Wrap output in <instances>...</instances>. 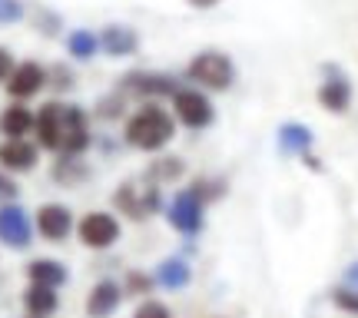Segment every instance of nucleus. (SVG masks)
Segmentation results:
<instances>
[{"label":"nucleus","mask_w":358,"mask_h":318,"mask_svg":"<svg viewBox=\"0 0 358 318\" xmlns=\"http://www.w3.org/2000/svg\"><path fill=\"white\" fill-rule=\"evenodd\" d=\"M120 219L113 212H87L77 222V236L87 249H110L120 239Z\"/></svg>","instance_id":"obj_8"},{"label":"nucleus","mask_w":358,"mask_h":318,"mask_svg":"<svg viewBox=\"0 0 358 318\" xmlns=\"http://www.w3.org/2000/svg\"><path fill=\"white\" fill-rule=\"evenodd\" d=\"M100 37V50L113 60H123V57H136L140 53V34L129 24H106L96 34Z\"/></svg>","instance_id":"obj_11"},{"label":"nucleus","mask_w":358,"mask_h":318,"mask_svg":"<svg viewBox=\"0 0 358 318\" xmlns=\"http://www.w3.org/2000/svg\"><path fill=\"white\" fill-rule=\"evenodd\" d=\"M34 133H37L40 146L57 156H83L90 150V143H93L87 113L64 100H50L40 106Z\"/></svg>","instance_id":"obj_1"},{"label":"nucleus","mask_w":358,"mask_h":318,"mask_svg":"<svg viewBox=\"0 0 358 318\" xmlns=\"http://www.w3.org/2000/svg\"><path fill=\"white\" fill-rule=\"evenodd\" d=\"M150 289H153V275H143V272L127 275V295H146Z\"/></svg>","instance_id":"obj_28"},{"label":"nucleus","mask_w":358,"mask_h":318,"mask_svg":"<svg viewBox=\"0 0 358 318\" xmlns=\"http://www.w3.org/2000/svg\"><path fill=\"white\" fill-rule=\"evenodd\" d=\"M173 116L176 123H182L186 129H209L216 123V106L206 96L203 89H182L179 87L173 96Z\"/></svg>","instance_id":"obj_5"},{"label":"nucleus","mask_w":358,"mask_h":318,"mask_svg":"<svg viewBox=\"0 0 358 318\" xmlns=\"http://www.w3.org/2000/svg\"><path fill=\"white\" fill-rule=\"evenodd\" d=\"M57 24H60V20H57L53 13H43V10H40V17H37V30H40V34H50V37H53V34L60 30Z\"/></svg>","instance_id":"obj_32"},{"label":"nucleus","mask_w":358,"mask_h":318,"mask_svg":"<svg viewBox=\"0 0 358 318\" xmlns=\"http://www.w3.org/2000/svg\"><path fill=\"white\" fill-rule=\"evenodd\" d=\"M30 318H34V315H30Z\"/></svg>","instance_id":"obj_35"},{"label":"nucleus","mask_w":358,"mask_h":318,"mask_svg":"<svg viewBox=\"0 0 358 318\" xmlns=\"http://www.w3.org/2000/svg\"><path fill=\"white\" fill-rule=\"evenodd\" d=\"M24 20V0H0V27Z\"/></svg>","instance_id":"obj_25"},{"label":"nucleus","mask_w":358,"mask_h":318,"mask_svg":"<svg viewBox=\"0 0 358 318\" xmlns=\"http://www.w3.org/2000/svg\"><path fill=\"white\" fill-rule=\"evenodd\" d=\"M176 136V116L156 106V103H143L136 113L127 120V129H123V140L127 146L140 150V153H159L166 150Z\"/></svg>","instance_id":"obj_2"},{"label":"nucleus","mask_w":358,"mask_h":318,"mask_svg":"<svg viewBox=\"0 0 358 318\" xmlns=\"http://www.w3.org/2000/svg\"><path fill=\"white\" fill-rule=\"evenodd\" d=\"M179 89V80L163 73V70H133L120 77V93L123 96H140V100H163Z\"/></svg>","instance_id":"obj_6"},{"label":"nucleus","mask_w":358,"mask_h":318,"mask_svg":"<svg viewBox=\"0 0 358 318\" xmlns=\"http://www.w3.org/2000/svg\"><path fill=\"white\" fill-rule=\"evenodd\" d=\"M13 57H10V50L7 47H0V83H7L10 80V73H13Z\"/></svg>","instance_id":"obj_31"},{"label":"nucleus","mask_w":358,"mask_h":318,"mask_svg":"<svg viewBox=\"0 0 358 318\" xmlns=\"http://www.w3.org/2000/svg\"><path fill=\"white\" fill-rule=\"evenodd\" d=\"M345 285L358 289V262H355V266H348V272H345Z\"/></svg>","instance_id":"obj_34"},{"label":"nucleus","mask_w":358,"mask_h":318,"mask_svg":"<svg viewBox=\"0 0 358 318\" xmlns=\"http://www.w3.org/2000/svg\"><path fill=\"white\" fill-rule=\"evenodd\" d=\"M37 113H30V106H24L20 100H13L3 113H0V133L3 140H24L27 133H34Z\"/></svg>","instance_id":"obj_16"},{"label":"nucleus","mask_w":358,"mask_h":318,"mask_svg":"<svg viewBox=\"0 0 358 318\" xmlns=\"http://www.w3.org/2000/svg\"><path fill=\"white\" fill-rule=\"evenodd\" d=\"M123 103H127V96H123V93L116 89V93H110V96H103V100L96 103V113H100V116H106V120H113V116H120V113H123V110H120Z\"/></svg>","instance_id":"obj_26"},{"label":"nucleus","mask_w":358,"mask_h":318,"mask_svg":"<svg viewBox=\"0 0 358 318\" xmlns=\"http://www.w3.org/2000/svg\"><path fill=\"white\" fill-rule=\"evenodd\" d=\"M37 146L27 140H3L0 143V169L7 173H30L37 166Z\"/></svg>","instance_id":"obj_14"},{"label":"nucleus","mask_w":358,"mask_h":318,"mask_svg":"<svg viewBox=\"0 0 358 318\" xmlns=\"http://www.w3.org/2000/svg\"><path fill=\"white\" fill-rule=\"evenodd\" d=\"M27 279L37 282V285H50V289H60L66 282V268L57 262V259H34L27 266Z\"/></svg>","instance_id":"obj_19"},{"label":"nucleus","mask_w":358,"mask_h":318,"mask_svg":"<svg viewBox=\"0 0 358 318\" xmlns=\"http://www.w3.org/2000/svg\"><path fill=\"white\" fill-rule=\"evenodd\" d=\"M47 83H50L53 89H60V93H66V89H73V83H77V77H73V70L66 64H57L47 70Z\"/></svg>","instance_id":"obj_24"},{"label":"nucleus","mask_w":358,"mask_h":318,"mask_svg":"<svg viewBox=\"0 0 358 318\" xmlns=\"http://www.w3.org/2000/svg\"><path fill=\"white\" fill-rule=\"evenodd\" d=\"M335 305L348 312V315H358V289L345 285V289H335Z\"/></svg>","instance_id":"obj_27"},{"label":"nucleus","mask_w":358,"mask_h":318,"mask_svg":"<svg viewBox=\"0 0 358 318\" xmlns=\"http://www.w3.org/2000/svg\"><path fill=\"white\" fill-rule=\"evenodd\" d=\"M47 87V70L34 60H24V64L13 66L10 80H7V93H10V100H30V96H37L40 89Z\"/></svg>","instance_id":"obj_12"},{"label":"nucleus","mask_w":358,"mask_h":318,"mask_svg":"<svg viewBox=\"0 0 358 318\" xmlns=\"http://www.w3.org/2000/svg\"><path fill=\"white\" fill-rule=\"evenodd\" d=\"M186 80L196 83L199 89L222 93L236 83V64L222 50H199L186 66Z\"/></svg>","instance_id":"obj_3"},{"label":"nucleus","mask_w":358,"mask_h":318,"mask_svg":"<svg viewBox=\"0 0 358 318\" xmlns=\"http://www.w3.org/2000/svg\"><path fill=\"white\" fill-rule=\"evenodd\" d=\"M319 103L329 113H345L352 106V80L345 70H338L335 64L322 66V83H319Z\"/></svg>","instance_id":"obj_9"},{"label":"nucleus","mask_w":358,"mask_h":318,"mask_svg":"<svg viewBox=\"0 0 358 318\" xmlns=\"http://www.w3.org/2000/svg\"><path fill=\"white\" fill-rule=\"evenodd\" d=\"M192 279V268L182 262V259H163L159 266H156V282L159 285H166V289H186Z\"/></svg>","instance_id":"obj_20"},{"label":"nucleus","mask_w":358,"mask_h":318,"mask_svg":"<svg viewBox=\"0 0 358 318\" xmlns=\"http://www.w3.org/2000/svg\"><path fill=\"white\" fill-rule=\"evenodd\" d=\"M123 302V289L116 282L103 279L93 285V292L87 295V315L90 318H110Z\"/></svg>","instance_id":"obj_15"},{"label":"nucleus","mask_w":358,"mask_h":318,"mask_svg":"<svg viewBox=\"0 0 358 318\" xmlns=\"http://www.w3.org/2000/svg\"><path fill=\"white\" fill-rule=\"evenodd\" d=\"M133 318H173V315H169V308L163 305V302L150 298V302H143V305L133 312Z\"/></svg>","instance_id":"obj_29"},{"label":"nucleus","mask_w":358,"mask_h":318,"mask_svg":"<svg viewBox=\"0 0 358 318\" xmlns=\"http://www.w3.org/2000/svg\"><path fill=\"white\" fill-rule=\"evenodd\" d=\"M113 203L120 212H127L129 219H150L153 212H159V205H163V192L156 182H123L120 189L113 192Z\"/></svg>","instance_id":"obj_4"},{"label":"nucleus","mask_w":358,"mask_h":318,"mask_svg":"<svg viewBox=\"0 0 358 318\" xmlns=\"http://www.w3.org/2000/svg\"><path fill=\"white\" fill-rule=\"evenodd\" d=\"M66 50H70V57L73 60H93L96 57V50H100V37L93 34V30H87V27H77L73 34H66Z\"/></svg>","instance_id":"obj_22"},{"label":"nucleus","mask_w":358,"mask_h":318,"mask_svg":"<svg viewBox=\"0 0 358 318\" xmlns=\"http://www.w3.org/2000/svg\"><path fill=\"white\" fill-rule=\"evenodd\" d=\"M182 159L179 156H159V159H153L150 163V169H146V179L150 182H156V186H166V182H173V179L182 176Z\"/></svg>","instance_id":"obj_23"},{"label":"nucleus","mask_w":358,"mask_h":318,"mask_svg":"<svg viewBox=\"0 0 358 318\" xmlns=\"http://www.w3.org/2000/svg\"><path fill=\"white\" fill-rule=\"evenodd\" d=\"M57 305H60V295H57V289L30 282V289L24 292V308H27V315H34V318H50L53 312H57Z\"/></svg>","instance_id":"obj_17"},{"label":"nucleus","mask_w":358,"mask_h":318,"mask_svg":"<svg viewBox=\"0 0 358 318\" xmlns=\"http://www.w3.org/2000/svg\"><path fill=\"white\" fill-rule=\"evenodd\" d=\"M186 3H189L192 10H213V7H219L222 0H186Z\"/></svg>","instance_id":"obj_33"},{"label":"nucleus","mask_w":358,"mask_h":318,"mask_svg":"<svg viewBox=\"0 0 358 318\" xmlns=\"http://www.w3.org/2000/svg\"><path fill=\"white\" fill-rule=\"evenodd\" d=\"M166 219L176 232H182V236H196L206 222V199L192 189V186L189 189H179L176 196H173L169 209H166Z\"/></svg>","instance_id":"obj_7"},{"label":"nucleus","mask_w":358,"mask_h":318,"mask_svg":"<svg viewBox=\"0 0 358 318\" xmlns=\"http://www.w3.org/2000/svg\"><path fill=\"white\" fill-rule=\"evenodd\" d=\"M53 179H57L60 186H80V182L90 179V166L83 163L80 156H60V159L53 163Z\"/></svg>","instance_id":"obj_21"},{"label":"nucleus","mask_w":358,"mask_h":318,"mask_svg":"<svg viewBox=\"0 0 358 318\" xmlns=\"http://www.w3.org/2000/svg\"><path fill=\"white\" fill-rule=\"evenodd\" d=\"M0 242L10 249H27L34 242V222L24 205L3 203L0 205Z\"/></svg>","instance_id":"obj_10"},{"label":"nucleus","mask_w":358,"mask_h":318,"mask_svg":"<svg viewBox=\"0 0 358 318\" xmlns=\"http://www.w3.org/2000/svg\"><path fill=\"white\" fill-rule=\"evenodd\" d=\"M17 196H20V186L10 179L7 169H0V203H13Z\"/></svg>","instance_id":"obj_30"},{"label":"nucleus","mask_w":358,"mask_h":318,"mask_svg":"<svg viewBox=\"0 0 358 318\" xmlns=\"http://www.w3.org/2000/svg\"><path fill=\"white\" fill-rule=\"evenodd\" d=\"M279 150L289 156H302L312 150V143H315V133L306 127V123H282L279 127Z\"/></svg>","instance_id":"obj_18"},{"label":"nucleus","mask_w":358,"mask_h":318,"mask_svg":"<svg viewBox=\"0 0 358 318\" xmlns=\"http://www.w3.org/2000/svg\"><path fill=\"white\" fill-rule=\"evenodd\" d=\"M37 232L47 242H64L73 232V212L64 203H43L37 209Z\"/></svg>","instance_id":"obj_13"}]
</instances>
